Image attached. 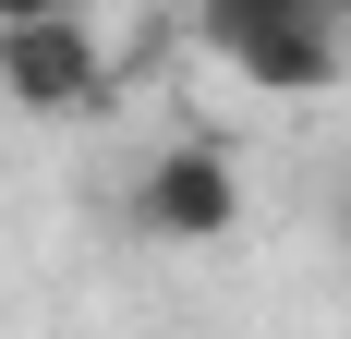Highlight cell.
<instances>
[{
    "label": "cell",
    "mask_w": 351,
    "mask_h": 339,
    "mask_svg": "<svg viewBox=\"0 0 351 339\" xmlns=\"http://www.w3.org/2000/svg\"><path fill=\"white\" fill-rule=\"evenodd\" d=\"M194 49L254 97H327L351 73V0H194Z\"/></svg>",
    "instance_id": "6da1fadb"
},
{
    "label": "cell",
    "mask_w": 351,
    "mask_h": 339,
    "mask_svg": "<svg viewBox=\"0 0 351 339\" xmlns=\"http://www.w3.org/2000/svg\"><path fill=\"white\" fill-rule=\"evenodd\" d=\"M243 158L218 134H170L158 158L134 170V194H121V218H134L158 255H218V242H243Z\"/></svg>",
    "instance_id": "7a4b0ae2"
},
{
    "label": "cell",
    "mask_w": 351,
    "mask_h": 339,
    "mask_svg": "<svg viewBox=\"0 0 351 339\" xmlns=\"http://www.w3.org/2000/svg\"><path fill=\"white\" fill-rule=\"evenodd\" d=\"M97 97H109V36L85 0H49L25 25H0V109L61 121V109H97Z\"/></svg>",
    "instance_id": "3957f363"
},
{
    "label": "cell",
    "mask_w": 351,
    "mask_h": 339,
    "mask_svg": "<svg viewBox=\"0 0 351 339\" xmlns=\"http://www.w3.org/2000/svg\"><path fill=\"white\" fill-rule=\"evenodd\" d=\"M25 12H49V0H0V25H25Z\"/></svg>",
    "instance_id": "277c9868"
},
{
    "label": "cell",
    "mask_w": 351,
    "mask_h": 339,
    "mask_svg": "<svg viewBox=\"0 0 351 339\" xmlns=\"http://www.w3.org/2000/svg\"><path fill=\"white\" fill-rule=\"evenodd\" d=\"M339 242H351V194H339Z\"/></svg>",
    "instance_id": "5b68a950"
}]
</instances>
